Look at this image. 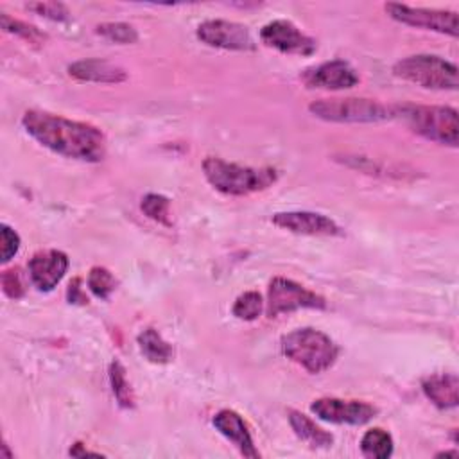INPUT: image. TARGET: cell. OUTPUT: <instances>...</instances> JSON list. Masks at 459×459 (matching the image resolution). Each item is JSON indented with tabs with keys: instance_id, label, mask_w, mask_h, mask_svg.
I'll return each instance as SVG.
<instances>
[{
	"instance_id": "ac0fdd59",
	"label": "cell",
	"mask_w": 459,
	"mask_h": 459,
	"mask_svg": "<svg viewBox=\"0 0 459 459\" xmlns=\"http://www.w3.org/2000/svg\"><path fill=\"white\" fill-rule=\"evenodd\" d=\"M287 414L294 434L312 448H328L333 443V436L317 427L307 414L294 409H289Z\"/></svg>"
},
{
	"instance_id": "7402d4cb",
	"label": "cell",
	"mask_w": 459,
	"mask_h": 459,
	"mask_svg": "<svg viewBox=\"0 0 459 459\" xmlns=\"http://www.w3.org/2000/svg\"><path fill=\"white\" fill-rule=\"evenodd\" d=\"M262 310H264V299H262V294L256 290L242 292L231 307L233 316L244 321L256 319L262 314Z\"/></svg>"
},
{
	"instance_id": "cb8c5ba5",
	"label": "cell",
	"mask_w": 459,
	"mask_h": 459,
	"mask_svg": "<svg viewBox=\"0 0 459 459\" xmlns=\"http://www.w3.org/2000/svg\"><path fill=\"white\" fill-rule=\"evenodd\" d=\"M88 289L93 296L100 299H108L109 294L117 289L115 276L106 267H91L88 273Z\"/></svg>"
},
{
	"instance_id": "d6986e66",
	"label": "cell",
	"mask_w": 459,
	"mask_h": 459,
	"mask_svg": "<svg viewBox=\"0 0 459 459\" xmlns=\"http://www.w3.org/2000/svg\"><path fill=\"white\" fill-rule=\"evenodd\" d=\"M138 348L142 351V355L152 362V364H167L172 360L174 357V350L172 344L167 342L158 330L154 328H145L138 337Z\"/></svg>"
},
{
	"instance_id": "484cf974",
	"label": "cell",
	"mask_w": 459,
	"mask_h": 459,
	"mask_svg": "<svg viewBox=\"0 0 459 459\" xmlns=\"http://www.w3.org/2000/svg\"><path fill=\"white\" fill-rule=\"evenodd\" d=\"M97 34H100L102 38L115 41V43H136L138 41V32L133 25L124 23V22H108V23H100L97 25Z\"/></svg>"
},
{
	"instance_id": "ffe728a7",
	"label": "cell",
	"mask_w": 459,
	"mask_h": 459,
	"mask_svg": "<svg viewBox=\"0 0 459 459\" xmlns=\"http://www.w3.org/2000/svg\"><path fill=\"white\" fill-rule=\"evenodd\" d=\"M360 450L366 457L385 459L393 454V437L384 429H369L360 439Z\"/></svg>"
},
{
	"instance_id": "3957f363",
	"label": "cell",
	"mask_w": 459,
	"mask_h": 459,
	"mask_svg": "<svg viewBox=\"0 0 459 459\" xmlns=\"http://www.w3.org/2000/svg\"><path fill=\"white\" fill-rule=\"evenodd\" d=\"M281 351L287 359L316 375L333 366L339 346L316 328H298L281 337Z\"/></svg>"
},
{
	"instance_id": "52a82bcc",
	"label": "cell",
	"mask_w": 459,
	"mask_h": 459,
	"mask_svg": "<svg viewBox=\"0 0 459 459\" xmlns=\"http://www.w3.org/2000/svg\"><path fill=\"white\" fill-rule=\"evenodd\" d=\"M326 301L323 296L308 290L294 280L276 276L269 281L267 289V307L265 312L269 317H276L280 314H289L299 308H317L323 310Z\"/></svg>"
},
{
	"instance_id": "8992f818",
	"label": "cell",
	"mask_w": 459,
	"mask_h": 459,
	"mask_svg": "<svg viewBox=\"0 0 459 459\" xmlns=\"http://www.w3.org/2000/svg\"><path fill=\"white\" fill-rule=\"evenodd\" d=\"M308 111L326 122H382L394 118V106L373 99H319L310 102Z\"/></svg>"
},
{
	"instance_id": "d4e9b609",
	"label": "cell",
	"mask_w": 459,
	"mask_h": 459,
	"mask_svg": "<svg viewBox=\"0 0 459 459\" xmlns=\"http://www.w3.org/2000/svg\"><path fill=\"white\" fill-rule=\"evenodd\" d=\"M0 23H2V29L5 32L14 34V36H18V38H22V39H25L29 43H43L47 39V36L39 29H36L34 25H29L25 22L11 18L5 13H2V16H0Z\"/></svg>"
},
{
	"instance_id": "e0dca14e",
	"label": "cell",
	"mask_w": 459,
	"mask_h": 459,
	"mask_svg": "<svg viewBox=\"0 0 459 459\" xmlns=\"http://www.w3.org/2000/svg\"><path fill=\"white\" fill-rule=\"evenodd\" d=\"M425 396L439 409H454L459 403V378L455 373H437L423 378Z\"/></svg>"
},
{
	"instance_id": "7a4b0ae2",
	"label": "cell",
	"mask_w": 459,
	"mask_h": 459,
	"mask_svg": "<svg viewBox=\"0 0 459 459\" xmlns=\"http://www.w3.org/2000/svg\"><path fill=\"white\" fill-rule=\"evenodd\" d=\"M203 174L217 192L235 197L262 192L278 179V172L273 167H247L215 156H208L203 161Z\"/></svg>"
},
{
	"instance_id": "2e32d148",
	"label": "cell",
	"mask_w": 459,
	"mask_h": 459,
	"mask_svg": "<svg viewBox=\"0 0 459 459\" xmlns=\"http://www.w3.org/2000/svg\"><path fill=\"white\" fill-rule=\"evenodd\" d=\"M70 77L82 82H122L127 74L118 65L104 59H81L68 66Z\"/></svg>"
},
{
	"instance_id": "9a60e30c",
	"label": "cell",
	"mask_w": 459,
	"mask_h": 459,
	"mask_svg": "<svg viewBox=\"0 0 459 459\" xmlns=\"http://www.w3.org/2000/svg\"><path fill=\"white\" fill-rule=\"evenodd\" d=\"M212 423L228 441H231L238 448V452L244 457H249V459L260 457L258 450L255 448L251 432H249L246 421L242 420V416L238 412H235L231 409H221L213 416Z\"/></svg>"
},
{
	"instance_id": "f546056e",
	"label": "cell",
	"mask_w": 459,
	"mask_h": 459,
	"mask_svg": "<svg viewBox=\"0 0 459 459\" xmlns=\"http://www.w3.org/2000/svg\"><path fill=\"white\" fill-rule=\"evenodd\" d=\"M79 283H81V280L75 278V280L70 283V287H68V301H70V303H88V299H86V296L82 294Z\"/></svg>"
},
{
	"instance_id": "8fae6325",
	"label": "cell",
	"mask_w": 459,
	"mask_h": 459,
	"mask_svg": "<svg viewBox=\"0 0 459 459\" xmlns=\"http://www.w3.org/2000/svg\"><path fill=\"white\" fill-rule=\"evenodd\" d=\"M310 411L323 421L364 425L377 414V407L359 400H341L333 396L317 398L312 402Z\"/></svg>"
},
{
	"instance_id": "83f0119b",
	"label": "cell",
	"mask_w": 459,
	"mask_h": 459,
	"mask_svg": "<svg viewBox=\"0 0 459 459\" xmlns=\"http://www.w3.org/2000/svg\"><path fill=\"white\" fill-rule=\"evenodd\" d=\"M2 289L5 292L7 298L11 299H18L25 294V287H23V280L20 274V269H7L2 273Z\"/></svg>"
},
{
	"instance_id": "4fadbf2b",
	"label": "cell",
	"mask_w": 459,
	"mask_h": 459,
	"mask_svg": "<svg viewBox=\"0 0 459 459\" xmlns=\"http://www.w3.org/2000/svg\"><path fill=\"white\" fill-rule=\"evenodd\" d=\"M301 79L307 88L321 90H346L359 82L355 68L342 59L326 61L314 68H308L303 72Z\"/></svg>"
},
{
	"instance_id": "277c9868",
	"label": "cell",
	"mask_w": 459,
	"mask_h": 459,
	"mask_svg": "<svg viewBox=\"0 0 459 459\" xmlns=\"http://www.w3.org/2000/svg\"><path fill=\"white\" fill-rule=\"evenodd\" d=\"M394 117H400L416 134L455 147L459 142L457 109L448 106H394Z\"/></svg>"
},
{
	"instance_id": "5b68a950",
	"label": "cell",
	"mask_w": 459,
	"mask_h": 459,
	"mask_svg": "<svg viewBox=\"0 0 459 459\" xmlns=\"http://www.w3.org/2000/svg\"><path fill=\"white\" fill-rule=\"evenodd\" d=\"M393 74L407 82L429 90H455L459 84L457 66L432 54L403 57L394 63Z\"/></svg>"
},
{
	"instance_id": "9c48e42d",
	"label": "cell",
	"mask_w": 459,
	"mask_h": 459,
	"mask_svg": "<svg viewBox=\"0 0 459 459\" xmlns=\"http://www.w3.org/2000/svg\"><path fill=\"white\" fill-rule=\"evenodd\" d=\"M197 38L208 47L224 50H255L256 45L246 25L230 20H206L197 25Z\"/></svg>"
},
{
	"instance_id": "f1b7e54d",
	"label": "cell",
	"mask_w": 459,
	"mask_h": 459,
	"mask_svg": "<svg viewBox=\"0 0 459 459\" xmlns=\"http://www.w3.org/2000/svg\"><path fill=\"white\" fill-rule=\"evenodd\" d=\"M0 247H2V262H9L20 249V235L7 224H2L0 228Z\"/></svg>"
},
{
	"instance_id": "30bf717a",
	"label": "cell",
	"mask_w": 459,
	"mask_h": 459,
	"mask_svg": "<svg viewBox=\"0 0 459 459\" xmlns=\"http://www.w3.org/2000/svg\"><path fill=\"white\" fill-rule=\"evenodd\" d=\"M260 39L264 45L276 48L281 54L310 56L316 52L317 43L314 38L301 32L289 20H273L260 29Z\"/></svg>"
},
{
	"instance_id": "5bb4252c",
	"label": "cell",
	"mask_w": 459,
	"mask_h": 459,
	"mask_svg": "<svg viewBox=\"0 0 459 459\" xmlns=\"http://www.w3.org/2000/svg\"><path fill=\"white\" fill-rule=\"evenodd\" d=\"M29 276L32 285L41 292H50L68 269V256L57 249H45L29 260Z\"/></svg>"
},
{
	"instance_id": "603a6c76",
	"label": "cell",
	"mask_w": 459,
	"mask_h": 459,
	"mask_svg": "<svg viewBox=\"0 0 459 459\" xmlns=\"http://www.w3.org/2000/svg\"><path fill=\"white\" fill-rule=\"evenodd\" d=\"M142 212L156 221V222H161L165 226H170L172 221H170V201L161 195V194H147L143 199H142V204H140Z\"/></svg>"
},
{
	"instance_id": "4316f807",
	"label": "cell",
	"mask_w": 459,
	"mask_h": 459,
	"mask_svg": "<svg viewBox=\"0 0 459 459\" xmlns=\"http://www.w3.org/2000/svg\"><path fill=\"white\" fill-rule=\"evenodd\" d=\"M27 9L43 18H50L56 22H65L68 20V14H70L66 5L61 2H34V4H27Z\"/></svg>"
},
{
	"instance_id": "44dd1931",
	"label": "cell",
	"mask_w": 459,
	"mask_h": 459,
	"mask_svg": "<svg viewBox=\"0 0 459 459\" xmlns=\"http://www.w3.org/2000/svg\"><path fill=\"white\" fill-rule=\"evenodd\" d=\"M108 373H109L111 391L117 398V403L122 409H133L134 407V396H133V389H131V384L127 380V375H126V368L118 360H113L109 364Z\"/></svg>"
},
{
	"instance_id": "1f68e13d",
	"label": "cell",
	"mask_w": 459,
	"mask_h": 459,
	"mask_svg": "<svg viewBox=\"0 0 459 459\" xmlns=\"http://www.w3.org/2000/svg\"><path fill=\"white\" fill-rule=\"evenodd\" d=\"M439 455H445V457L454 455V457H455V455H457V450H454V452H439V454H437V457H439Z\"/></svg>"
},
{
	"instance_id": "7c38bea8",
	"label": "cell",
	"mask_w": 459,
	"mask_h": 459,
	"mask_svg": "<svg viewBox=\"0 0 459 459\" xmlns=\"http://www.w3.org/2000/svg\"><path fill=\"white\" fill-rule=\"evenodd\" d=\"M273 224L298 235H314V237H337L342 235L341 226L325 213L317 212H278L273 215Z\"/></svg>"
},
{
	"instance_id": "4dcf8cb0",
	"label": "cell",
	"mask_w": 459,
	"mask_h": 459,
	"mask_svg": "<svg viewBox=\"0 0 459 459\" xmlns=\"http://www.w3.org/2000/svg\"><path fill=\"white\" fill-rule=\"evenodd\" d=\"M70 455H74V457H84V455H100L99 452H91V450H88V448H84L82 446V443H75L72 448H70V452H68Z\"/></svg>"
},
{
	"instance_id": "6da1fadb",
	"label": "cell",
	"mask_w": 459,
	"mask_h": 459,
	"mask_svg": "<svg viewBox=\"0 0 459 459\" xmlns=\"http://www.w3.org/2000/svg\"><path fill=\"white\" fill-rule=\"evenodd\" d=\"M22 126L38 143L56 154L90 163L106 156V136L91 124L41 109H27L22 117Z\"/></svg>"
},
{
	"instance_id": "ba28073f",
	"label": "cell",
	"mask_w": 459,
	"mask_h": 459,
	"mask_svg": "<svg viewBox=\"0 0 459 459\" xmlns=\"http://www.w3.org/2000/svg\"><path fill=\"white\" fill-rule=\"evenodd\" d=\"M385 11L393 20H396L403 25L434 30L439 34H448L452 38H457V34H459V14L455 11L411 7V5L396 4V2L385 4Z\"/></svg>"
}]
</instances>
